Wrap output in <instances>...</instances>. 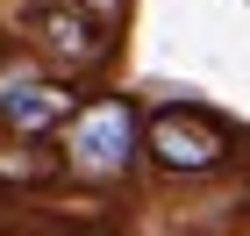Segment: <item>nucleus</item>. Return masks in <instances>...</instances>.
<instances>
[{
	"mask_svg": "<svg viewBox=\"0 0 250 236\" xmlns=\"http://www.w3.org/2000/svg\"><path fill=\"white\" fill-rule=\"evenodd\" d=\"M136 165V100H93L72 122V172L86 179H122Z\"/></svg>",
	"mask_w": 250,
	"mask_h": 236,
	"instance_id": "obj_1",
	"label": "nucleus"
},
{
	"mask_svg": "<svg viewBox=\"0 0 250 236\" xmlns=\"http://www.w3.org/2000/svg\"><path fill=\"white\" fill-rule=\"evenodd\" d=\"M150 157L165 165V172H214L222 157H229V136L214 129L200 107H165V115H150Z\"/></svg>",
	"mask_w": 250,
	"mask_h": 236,
	"instance_id": "obj_2",
	"label": "nucleus"
},
{
	"mask_svg": "<svg viewBox=\"0 0 250 236\" xmlns=\"http://www.w3.org/2000/svg\"><path fill=\"white\" fill-rule=\"evenodd\" d=\"M64 115H72V86L29 72V64H7V72H0V122H7L15 136H43V129L64 122Z\"/></svg>",
	"mask_w": 250,
	"mask_h": 236,
	"instance_id": "obj_3",
	"label": "nucleus"
},
{
	"mask_svg": "<svg viewBox=\"0 0 250 236\" xmlns=\"http://www.w3.org/2000/svg\"><path fill=\"white\" fill-rule=\"evenodd\" d=\"M43 36H50V58H58V64H72V72H86V64H100V58H107V29H100V21H86L79 7L50 15V21H43Z\"/></svg>",
	"mask_w": 250,
	"mask_h": 236,
	"instance_id": "obj_4",
	"label": "nucleus"
}]
</instances>
